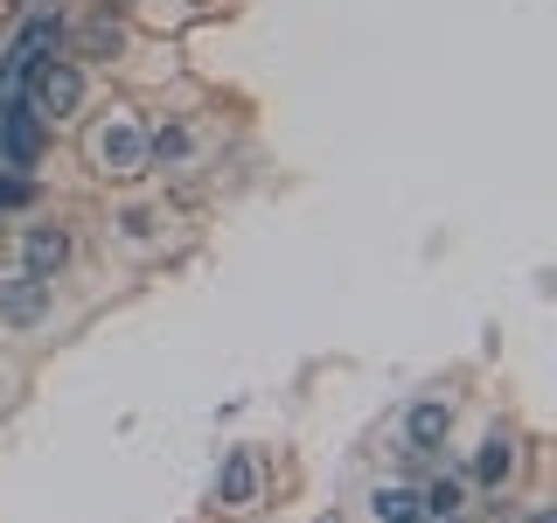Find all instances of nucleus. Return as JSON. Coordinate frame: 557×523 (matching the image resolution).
I'll list each match as a JSON object with an SVG mask.
<instances>
[{"instance_id": "nucleus-1", "label": "nucleus", "mask_w": 557, "mask_h": 523, "mask_svg": "<svg viewBox=\"0 0 557 523\" xmlns=\"http://www.w3.org/2000/svg\"><path fill=\"white\" fill-rule=\"evenodd\" d=\"M22 98H28V112H35V119H70V112L84 105V70L49 57V63L22 84Z\"/></svg>"}, {"instance_id": "nucleus-2", "label": "nucleus", "mask_w": 557, "mask_h": 523, "mask_svg": "<svg viewBox=\"0 0 557 523\" xmlns=\"http://www.w3.org/2000/svg\"><path fill=\"white\" fill-rule=\"evenodd\" d=\"M91 154H98L104 174H139V168H147V133H139L133 119H112V126H98Z\"/></svg>"}, {"instance_id": "nucleus-3", "label": "nucleus", "mask_w": 557, "mask_h": 523, "mask_svg": "<svg viewBox=\"0 0 557 523\" xmlns=\"http://www.w3.org/2000/svg\"><path fill=\"white\" fill-rule=\"evenodd\" d=\"M0 154H8V168H35V154H42V119L28 112V98L0 105Z\"/></svg>"}, {"instance_id": "nucleus-4", "label": "nucleus", "mask_w": 557, "mask_h": 523, "mask_svg": "<svg viewBox=\"0 0 557 523\" xmlns=\"http://www.w3.org/2000/svg\"><path fill=\"white\" fill-rule=\"evenodd\" d=\"M446 433H453V405L446 398H425V405H411V418H405V453L425 461V453L446 447Z\"/></svg>"}, {"instance_id": "nucleus-5", "label": "nucleus", "mask_w": 557, "mask_h": 523, "mask_svg": "<svg viewBox=\"0 0 557 523\" xmlns=\"http://www.w3.org/2000/svg\"><path fill=\"white\" fill-rule=\"evenodd\" d=\"M42 314H49V279H35V272L0 279V321L8 328H35Z\"/></svg>"}, {"instance_id": "nucleus-6", "label": "nucleus", "mask_w": 557, "mask_h": 523, "mask_svg": "<svg viewBox=\"0 0 557 523\" xmlns=\"http://www.w3.org/2000/svg\"><path fill=\"white\" fill-rule=\"evenodd\" d=\"M216 502L223 510H244V502H258V461L251 453H223V467H216Z\"/></svg>"}, {"instance_id": "nucleus-7", "label": "nucleus", "mask_w": 557, "mask_h": 523, "mask_svg": "<svg viewBox=\"0 0 557 523\" xmlns=\"http://www.w3.org/2000/svg\"><path fill=\"white\" fill-rule=\"evenodd\" d=\"M22 258H28V272H35V279H57V272L70 266V238L57 231V223H35L28 244H22Z\"/></svg>"}, {"instance_id": "nucleus-8", "label": "nucleus", "mask_w": 557, "mask_h": 523, "mask_svg": "<svg viewBox=\"0 0 557 523\" xmlns=\"http://www.w3.org/2000/svg\"><path fill=\"white\" fill-rule=\"evenodd\" d=\"M509 467H516V440H509V433H487L481 453H474V482L481 488H502V482H509Z\"/></svg>"}, {"instance_id": "nucleus-9", "label": "nucleus", "mask_w": 557, "mask_h": 523, "mask_svg": "<svg viewBox=\"0 0 557 523\" xmlns=\"http://www.w3.org/2000/svg\"><path fill=\"white\" fill-rule=\"evenodd\" d=\"M370 510H376V523H418V496L411 488H376Z\"/></svg>"}, {"instance_id": "nucleus-10", "label": "nucleus", "mask_w": 557, "mask_h": 523, "mask_svg": "<svg viewBox=\"0 0 557 523\" xmlns=\"http://www.w3.org/2000/svg\"><path fill=\"white\" fill-rule=\"evenodd\" d=\"M418 516H460V482H453V475H440V482H432L425 488V496H418Z\"/></svg>"}, {"instance_id": "nucleus-11", "label": "nucleus", "mask_w": 557, "mask_h": 523, "mask_svg": "<svg viewBox=\"0 0 557 523\" xmlns=\"http://www.w3.org/2000/svg\"><path fill=\"white\" fill-rule=\"evenodd\" d=\"M119 49H126V28H119L112 14H98V22L84 28V57H119Z\"/></svg>"}, {"instance_id": "nucleus-12", "label": "nucleus", "mask_w": 557, "mask_h": 523, "mask_svg": "<svg viewBox=\"0 0 557 523\" xmlns=\"http://www.w3.org/2000/svg\"><path fill=\"white\" fill-rule=\"evenodd\" d=\"M147 161H188V126H161L147 139Z\"/></svg>"}, {"instance_id": "nucleus-13", "label": "nucleus", "mask_w": 557, "mask_h": 523, "mask_svg": "<svg viewBox=\"0 0 557 523\" xmlns=\"http://www.w3.org/2000/svg\"><path fill=\"white\" fill-rule=\"evenodd\" d=\"M22 203H35V182L28 174H0V209H22Z\"/></svg>"}, {"instance_id": "nucleus-14", "label": "nucleus", "mask_w": 557, "mask_h": 523, "mask_svg": "<svg viewBox=\"0 0 557 523\" xmlns=\"http://www.w3.org/2000/svg\"><path fill=\"white\" fill-rule=\"evenodd\" d=\"M119 223H126L133 238H147V231H153V209H126V217H119Z\"/></svg>"}, {"instance_id": "nucleus-15", "label": "nucleus", "mask_w": 557, "mask_h": 523, "mask_svg": "<svg viewBox=\"0 0 557 523\" xmlns=\"http://www.w3.org/2000/svg\"><path fill=\"white\" fill-rule=\"evenodd\" d=\"M530 523H550V516H530Z\"/></svg>"}, {"instance_id": "nucleus-16", "label": "nucleus", "mask_w": 557, "mask_h": 523, "mask_svg": "<svg viewBox=\"0 0 557 523\" xmlns=\"http://www.w3.org/2000/svg\"><path fill=\"white\" fill-rule=\"evenodd\" d=\"M446 523H453V516H446Z\"/></svg>"}]
</instances>
